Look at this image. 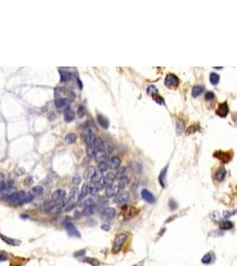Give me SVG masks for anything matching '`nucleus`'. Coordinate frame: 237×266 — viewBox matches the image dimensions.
I'll return each mask as SVG.
<instances>
[{
	"label": "nucleus",
	"instance_id": "f257e3e1",
	"mask_svg": "<svg viewBox=\"0 0 237 266\" xmlns=\"http://www.w3.org/2000/svg\"><path fill=\"white\" fill-rule=\"evenodd\" d=\"M26 195L27 194L23 191H19V192H15L11 193V194H8L6 199L7 201L13 202V204L21 205L25 203Z\"/></svg>",
	"mask_w": 237,
	"mask_h": 266
},
{
	"label": "nucleus",
	"instance_id": "f03ea898",
	"mask_svg": "<svg viewBox=\"0 0 237 266\" xmlns=\"http://www.w3.org/2000/svg\"><path fill=\"white\" fill-rule=\"evenodd\" d=\"M126 240H127V234L125 233V232L118 233L117 235L116 236L112 247L113 253H115V254L118 253L119 251L122 249V248H123V246H124L125 242L126 241Z\"/></svg>",
	"mask_w": 237,
	"mask_h": 266
},
{
	"label": "nucleus",
	"instance_id": "7ed1b4c3",
	"mask_svg": "<svg viewBox=\"0 0 237 266\" xmlns=\"http://www.w3.org/2000/svg\"><path fill=\"white\" fill-rule=\"evenodd\" d=\"M235 211H223V212H219V211H214L211 214V219L215 221V222H221L224 221V219H226L228 217H230L231 216L235 215Z\"/></svg>",
	"mask_w": 237,
	"mask_h": 266
},
{
	"label": "nucleus",
	"instance_id": "20e7f679",
	"mask_svg": "<svg viewBox=\"0 0 237 266\" xmlns=\"http://www.w3.org/2000/svg\"><path fill=\"white\" fill-rule=\"evenodd\" d=\"M180 82V81L177 75H175L174 74H168L165 77L164 84L169 88H176L179 86Z\"/></svg>",
	"mask_w": 237,
	"mask_h": 266
},
{
	"label": "nucleus",
	"instance_id": "39448f33",
	"mask_svg": "<svg viewBox=\"0 0 237 266\" xmlns=\"http://www.w3.org/2000/svg\"><path fill=\"white\" fill-rule=\"evenodd\" d=\"M55 94H56L57 98H62V96H65L64 98L69 100L75 98V94L70 91H68L65 88H57L55 90Z\"/></svg>",
	"mask_w": 237,
	"mask_h": 266
},
{
	"label": "nucleus",
	"instance_id": "423d86ee",
	"mask_svg": "<svg viewBox=\"0 0 237 266\" xmlns=\"http://www.w3.org/2000/svg\"><path fill=\"white\" fill-rule=\"evenodd\" d=\"M138 213H139V210L137 209L134 207H131V206H126V207H125V209H123V215H124V217L126 219L133 218L137 216Z\"/></svg>",
	"mask_w": 237,
	"mask_h": 266
},
{
	"label": "nucleus",
	"instance_id": "0eeeda50",
	"mask_svg": "<svg viewBox=\"0 0 237 266\" xmlns=\"http://www.w3.org/2000/svg\"><path fill=\"white\" fill-rule=\"evenodd\" d=\"M128 200H129V192L126 191H120L116 195H115L114 201L118 204H124L128 201Z\"/></svg>",
	"mask_w": 237,
	"mask_h": 266
},
{
	"label": "nucleus",
	"instance_id": "6e6552de",
	"mask_svg": "<svg viewBox=\"0 0 237 266\" xmlns=\"http://www.w3.org/2000/svg\"><path fill=\"white\" fill-rule=\"evenodd\" d=\"M84 138L85 139V142L87 144V146L93 145L94 140H95V135H94L93 131L91 130L90 128H86L84 130Z\"/></svg>",
	"mask_w": 237,
	"mask_h": 266
},
{
	"label": "nucleus",
	"instance_id": "1a4fd4ad",
	"mask_svg": "<svg viewBox=\"0 0 237 266\" xmlns=\"http://www.w3.org/2000/svg\"><path fill=\"white\" fill-rule=\"evenodd\" d=\"M65 228L67 230L68 233H69L70 236H73V237H77V238H80L81 237V234L79 232V231L77 230V228L75 226V224L72 223H66L65 224Z\"/></svg>",
	"mask_w": 237,
	"mask_h": 266
},
{
	"label": "nucleus",
	"instance_id": "9d476101",
	"mask_svg": "<svg viewBox=\"0 0 237 266\" xmlns=\"http://www.w3.org/2000/svg\"><path fill=\"white\" fill-rule=\"evenodd\" d=\"M141 196H142L144 201H147L148 203H149V204H153V203L156 202V197H155V195L151 192H149L148 189H143V190L141 191Z\"/></svg>",
	"mask_w": 237,
	"mask_h": 266
},
{
	"label": "nucleus",
	"instance_id": "9b49d317",
	"mask_svg": "<svg viewBox=\"0 0 237 266\" xmlns=\"http://www.w3.org/2000/svg\"><path fill=\"white\" fill-rule=\"evenodd\" d=\"M101 217L106 220H111L116 217V210L114 208H106L101 212Z\"/></svg>",
	"mask_w": 237,
	"mask_h": 266
},
{
	"label": "nucleus",
	"instance_id": "f8f14e48",
	"mask_svg": "<svg viewBox=\"0 0 237 266\" xmlns=\"http://www.w3.org/2000/svg\"><path fill=\"white\" fill-rule=\"evenodd\" d=\"M228 112H229V108H228L227 103H226V102H224V103H221L220 105L218 106L216 113H217V115H218V116L225 118L227 115Z\"/></svg>",
	"mask_w": 237,
	"mask_h": 266
},
{
	"label": "nucleus",
	"instance_id": "ddd939ff",
	"mask_svg": "<svg viewBox=\"0 0 237 266\" xmlns=\"http://www.w3.org/2000/svg\"><path fill=\"white\" fill-rule=\"evenodd\" d=\"M102 187H104L103 185H102V183L90 185V186H88V193H90L92 196H95L102 189Z\"/></svg>",
	"mask_w": 237,
	"mask_h": 266
},
{
	"label": "nucleus",
	"instance_id": "4468645a",
	"mask_svg": "<svg viewBox=\"0 0 237 266\" xmlns=\"http://www.w3.org/2000/svg\"><path fill=\"white\" fill-rule=\"evenodd\" d=\"M115 179H116V177H115V173L113 172H109L108 174H107L106 176L104 177V178L102 179L101 183L104 187H107V186H111L114 184L115 182Z\"/></svg>",
	"mask_w": 237,
	"mask_h": 266
},
{
	"label": "nucleus",
	"instance_id": "2eb2a0df",
	"mask_svg": "<svg viewBox=\"0 0 237 266\" xmlns=\"http://www.w3.org/2000/svg\"><path fill=\"white\" fill-rule=\"evenodd\" d=\"M120 192L117 184H113L111 186H107L106 189V195L107 197H113L115 195H116Z\"/></svg>",
	"mask_w": 237,
	"mask_h": 266
},
{
	"label": "nucleus",
	"instance_id": "dca6fc26",
	"mask_svg": "<svg viewBox=\"0 0 237 266\" xmlns=\"http://www.w3.org/2000/svg\"><path fill=\"white\" fill-rule=\"evenodd\" d=\"M14 186L13 180H3L0 182V192H6L11 190Z\"/></svg>",
	"mask_w": 237,
	"mask_h": 266
},
{
	"label": "nucleus",
	"instance_id": "f3484780",
	"mask_svg": "<svg viewBox=\"0 0 237 266\" xmlns=\"http://www.w3.org/2000/svg\"><path fill=\"white\" fill-rule=\"evenodd\" d=\"M0 238H1V240H2L3 241L6 242L7 245H10V246H19L20 244L21 243V241H19V240L7 237V236L4 235V234H0Z\"/></svg>",
	"mask_w": 237,
	"mask_h": 266
},
{
	"label": "nucleus",
	"instance_id": "a211bd4d",
	"mask_svg": "<svg viewBox=\"0 0 237 266\" xmlns=\"http://www.w3.org/2000/svg\"><path fill=\"white\" fill-rule=\"evenodd\" d=\"M107 163H108V167L109 168H111L113 169H117L121 165V159L117 156H112L108 160Z\"/></svg>",
	"mask_w": 237,
	"mask_h": 266
},
{
	"label": "nucleus",
	"instance_id": "6ab92c4d",
	"mask_svg": "<svg viewBox=\"0 0 237 266\" xmlns=\"http://www.w3.org/2000/svg\"><path fill=\"white\" fill-rule=\"evenodd\" d=\"M69 99H64V98H56L54 104L58 109H62V108H66L69 106Z\"/></svg>",
	"mask_w": 237,
	"mask_h": 266
},
{
	"label": "nucleus",
	"instance_id": "aec40b11",
	"mask_svg": "<svg viewBox=\"0 0 237 266\" xmlns=\"http://www.w3.org/2000/svg\"><path fill=\"white\" fill-rule=\"evenodd\" d=\"M43 208L45 211L47 212H52V211H55L58 210V207H57V204L53 201H44V205H43Z\"/></svg>",
	"mask_w": 237,
	"mask_h": 266
},
{
	"label": "nucleus",
	"instance_id": "412c9836",
	"mask_svg": "<svg viewBox=\"0 0 237 266\" xmlns=\"http://www.w3.org/2000/svg\"><path fill=\"white\" fill-rule=\"evenodd\" d=\"M185 128H186V124L182 119H179L176 122V134L178 136H180L181 134L185 131Z\"/></svg>",
	"mask_w": 237,
	"mask_h": 266
},
{
	"label": "nucleus",
	"instance_id": "4be33fe9",
	"mask_svg": "<svg viewBox=\"0 0 237 266\" xmlns=\"http://www.w3.org/2000/svg\"><path fill=\"white\" fill-rule=\"evenodd\" d=\"M226 175V169L224 167H219L215 173V178L218 182H222Z\"/></svg>",
	"mask_w": 237,
	"mask_h": 266
},
{
	"label": "nucleus",
	"instance_id": "5701e85b",
	"mask_svg": "<svg viewBox=\"0 0 237 266\" xmlns=\"http://www.w3.org/2000/svg\"><path fill=\"white\" fill-rule=\"evenodd\" d=\"M94 158L98 162L105 161L107 159V154L105 150H99L96 152V154L94 155Z\"/></svg>",
	"mask_w": 237,
	"mask_h": 266
},
{
	"label": "nucleus",
	"instance_id": "b1692460",
	"mask_svg": "<svg viewBox=\"0 0 237 266\" xmlns=\"http://www.w3.org/2000/svg\"><path fill=\"white\" fill-rule=\"evenodd\" d=\"M102 178H103V174L97 169V170H95L93 173V175H92L91 181L93 182V184H99V183H101Z\"/></svg>",
	"mask_w": 237,
	"mask_h": 266
},
{
	"label": "nucleus",
	"instance_id": "393cba45",
	"mask_svg": "<svg viewBox=\"0 0 237 266\" xmlns=\"http://www.w3.org/2000/svg\"><path fill=\"white\" fill-rule=\"evenodd\" d=\"M60 74H61V82L62 83H65V82H68L69 81L71 78H72V74L66 70V69H60Z\"/></svg>",
	"mask_w": 237,
	"mask_h": 266
},
{
	"label": "nucleus",
	"instance_id": "a878e982",
	"mask_svg": "<svg viewBox=\"0 0 237 266\" xmlns=\"http://www.w3.org/2000/svg\"><path fill=\"white\" fill-rule=\"evenodd\" d=\"M167 169H168V166H165V167L163 168L162 170H161V172L159 174V177H158V182H159V184L161 185L162 187H164V186H165V179H166Z\"/></svg>",
	"mask_w": 237,
	"mask_h": 266
},
{
	"label": "nucleus",
	"instance_id": "bb28decb",
	"mask_svg": "<svg viewBox=\"0 0 237 266\" xmlns=\"http://www.w3.org/2000/svg\"><path fill=\"white\" fill-rule=\"evenodd\" d=\"M97 121H98L99 124H100L103 129H106V130L107 129H108V127H109V122H108V120H107V117H105L104 115H97Z\"/></svg>",
	"mask_w": 237,
	"mask_h": 266
},
{
	"label": "nucleus",
	"instance_id": "cd10ccee",
	"mask_svg": "<svg viewBox=\"0 0 237 266\" xmlns=\"http://www.w3.org/2000/svg\"><path fill=\"white\" fill-rule=\"evenodd\" d=\"M88 194V185L87 184H84L82 186L81 191L78 193V196H77V202H80L82 201L87 196Z\"/></svg>",
	"mask_w": 237,
	"mask_h": 266
},
{
	"label": "nucleus",
	"instance_id": "c85d7f7f",
	"mask_svg": "<svg viewBox=\"0 0 237 266\" xmlns=\"http://www.w3.org/2000/svg\"><path fill=\"white\" fill-rule=\"evenodd\" d=\"M214 157H217L218 159H219L220 161H226L227 162L228 161H230V157L227 153H225V152H221V151H218V152H215L214 154Z\"/></svg>",
	"mask_w": 237,
	"mask_h": 266
},
{
	"label": "nucleus",
	"instance_id": "c756f323",
	"mask_svg": "<svg viewBox=\"0 0 237 266\" xmlns=\"http://www.w3.org/2000/svg\"><path fill=\"white\" fill-rule=\"evenodd\" d=\"M75 119V113L74 111H72L71 109L67 108L65 112H64V120L67 123H70Z\"/></svg>",
	"mask_w": 237,
	"mask_h": 266
},
{
	"label": "nucleus",
	"instance_id": "7c9ffc66",
	"mask_svg": "<svg viewBox=\"0 0 237 266\" xmlns=\"http://www.w3.org/2000/svg\"><path fill=\"white\" fill-rule=\"evenodd\" d=\"M77 196H78L77 189H76V188L72 189L71 192H70V194H69V197L68 198V203H67V205L75 203V201H77Z\"/></svg>",
	"mask_w": 237,
	"mask_h": 266
},
{
	"label": "nucleus",
	"instance_id": "2f4dec72",
	"mask_svg": "<svg viewBox=\"0 0 237 266\" xmlns=\"http://www.w3.org/2000/svg\"><path fill=\"white\" fill-rule=\"evenodd\" d=\"M204 91V87L202 85H194L192 89V97L193 98H196L200 96L202 93Z\"/></svg>",
	"mask_w": 237,
	"mask_h": 266
},
{
	"label": "nucleus",
	"instance_id": "473e14b6",
	"mask_svg": "<svg viewBox=\"0 0 237 266\" xmlns=\"http://www.w3.org/2000/svg\"><path fill=\"white\" fill-rule=\"evenodd\" d=\"M234 224L230 221H221L219 223V228L222 231H226V230H230L233 228Z\"/></svg>",
	"mask_w": 237,
	"mask_h": 266
},
{
	"label": "nucleus",
	"instance_id": "72a5a7b5",
	"mask_svg": "<svg viewBox=\"0 0 237 266\" xmlns=\"http://www.w3.org/2000/svg\"><path fill=\"white\" fill-rule=\"evenodd\" d=\"M77 139V136L75 133H69L65 137V142L67 144H74Z\"/></svg>",
	"mask_w": 237,
	"mask_h": 266
},
{
	"label": "nucleus",
	"instance_id": "f704fd0d",
	"mask_svg": "<svg viewBox=\"0 0 237 266\" xmlns=\"http://www.w3.org/2000/svg\"><path fill=\"white\" fill-rule=\"evenodd\" d=\"M147 93L154 99L156 96L158 95V90H157V88L155 85H149V86L148 87V89H147Z\"/></svg>",
	"mask_w": 237,
	"mask_h": 266
},
{
	"label": "nucleus",
	"instance_id": "c9c22d12",
	"mask_svg": "<svg viewBox=\"0 0 237 266\" xmlns=\"http://www.w3.org/2000/svg\"><path fill=\"white\" fill-rule=\"evenodd\" d=\"M125 174H126V168L119 167L118 169H116V172L115 173V177H116V178L120 179V178H124V177H126Z\"/></svg>",
	"mask_w": 237,
	"mask_h": 266
},
{
	"label": "nucleus",
	"instance_id": "e433bc0d",
	"mask_svg": "<svg viewBox=\"0 0 237 266\" xmlns=\"http://www.w3.org/2000/svg\"><path fill=\"white\" fill-rule=\"evenodd\" d=\"M128 183H129V179H128L127 177H124V178H120L118 183H117V186H118L120 191H121V190H124V188L126 187V186L128 185Z\"/></svg>",
	"mask_w": 237,
	"mask_h": 266
},
{
	"label": "nucleus",
	"instance_id": "4c0bfd02",
	"mask_svg": "<svg viewBox=\"0 0 237 266\" xmlns=\"http://www.w3.org/2000/svg\"><path fill=\"white\" fill-rule=\"evenodd\" d=\"M31 192L33 195L40 196V195H42L44 193V188L42 186H35V187L32 188Z\"/></svg>",
	"mask_w": 237,
	"mask_h": 266
},
{
	"label": "nucleus",
	"instance_id": "58836bf2",
	"mask_svg": "<svg viewBox=\"0 0 237 266\" xmlns=\"http://www.w3.org/2000/svg\"><path fill=\"white\" fill-rule=\"evenodd\" d=\"M108 168H109L108 167V163H107V161L99 162V165H98V170L100 171L101 173L105 172Z\"/></svg>",
	"mask_w": 237,
	"mask_h": 266
},
{
	"label": "nucleus",
	"instance_id": "ea45409f",
	"mask_svg": "<svg viewBox=\"0 0 237 266\" xmlns=\"http://www.w3.org/2000/svg\"><path fill=\"white\" fill-rule=\"evenodd\" d=\"M212 261V255L211 253H207L202 257V263L204 264H209Z\"/></svg>",
	"mask_w": 237,
	"mask_h": 266
},
{
	"label": "nucleus",
	"instance_id": "a19ab883",
	"mask_svg": "<svg viewBox=\"0 0 237 266\" xmlns=\"http://www.w3.org/2000/svg\"><path fill=\"white\" fill-rule=\"evenodd\" d=\"M210 81L212 83L213 85H216L218 84V82H219V75L217 73H212L211 75H210Z\"/></svg>",
	"mask_w": 237,
	"mask_h": 266
},
{
	"label": "nucleus",
	"instance_id": "79ce46f5",
	"mask_svg": "<svg viewBox=\"0 0 237 266\" xmlns=\"http://www.w3.org/2000/svg\"><path fill=\"white\" fill-rule=\"evenodd\" d=\"M84 262L88 263L89 264H91L92 266H99L100 265V262L95 259V258H92V257H86L84 258Z\"/></svg>",
	"mask_w": 237,
	"mask_h": 266
},
{
	"label": "nucleus",
	"instance_id": "37998d69",
	"mask_svg": "<svg viewBox=\"0 0 237 266\" xmlns=\"http://www.w3.org/2000/svg\"><path fill=\"white\" fill-rule=\"evenodd\" d=\"M96 152H97V150L94 147V144L91 145V146H87V155L89 157H94Z\"/></svg>",
	"mask_w": 237,
	"mask_h": 266
},
{
	"label": "nucleus",
	"instance_id": "c03bdc74",
	"mask_svg": "<svg viewBox=\"0 0 237 266\" xmlns=\"http://www.w3.org/2000/svg\"><path fill=\"white\" fill-rule=\"evenodd\" d=\"M94 211V207L93 206H87V207H84V210H83V214L85 215V216H89L91 214H93Z\"/></svg>",
	"mask_w": 237,
	"mask_h": 266
},
{
	"label": "nucleus",
	"instance_id": "a18cd8bd",
	"mask_svg": "<svg viewBox=\"0 0 237 266\" xmlns=\"http://www.w3.org/2000/svg\"><path fill=\"white\" fill-rule=\"evenodd\" d=\"M197 130H199V127H197L196 124H193V125H191V126L187 129V135H190V134H192V133H194Z\"/></svg>",
	"mask_w": 237,
	"mask_h": 266
},
{
	"label": "nucleus",
	"instance_id": "49530a36",
	"mask_svg": "<svg viewBox=\"0 0 237 266\" xmlns=\"http://www.w3.org/2000/svg\"><path fill=\"white\" fill-rule=\"evenodd\" d=\"M8 259V255L6 251H0V262H5Z\"/></svg>",
	"mask_w": 237,
	"mask_h": 266
},
{
	"label": "nucleus",
	"instance_id": "de8ad7c7",
	"mask_svg": "<svg viewBox=\"0 0 237 266\" xmlns=\"http://www.w3.org/2000/svg\"><path fill=\"white\" fill-rule=\"evenodd\" d=\"M154 100L156 101L157 104H159V105H163V104H164V100H163V99H162L159 94L154 98Z\"/></svg>",
	"mask_w": 237,
	"mask_h": 266
},
{
	"label": "nucleus",
	"instance_id": "09e8293b",
	"mask_svg": "<svg viewBox=\"0 0 237 266\" xmlns=\"http://www.w3.org/2000/svg\"><path fill=\"white\" fill-rule=\"evenodd\" d=\"M206 100H212L215 98V94L212 92H207L205 93V96H204Z\"/></svg>",
	"mask_w": 237,
	"mask_h": 266
},
{
	"label": "nucleus",
	"instance_id": "8fccbe9b",
	"mask_svg": "<svg viewBox=\"0 0 237 266\" xmlns=\"http://www.w3.org/2000/svg\"><path fill=\"white\" fill-rule=\"evenodd\" d=\"M72 181H73V183H74V184H75V185H78V184L81 182V176H80V175H78V174H76V175H75V176L73 177Z\"/></svg>",
	"mask_w": 237,
	"mask_h": 266
},
{
	"label": "nucleus",
	"instance_id": "3c124183",
	"mask_svg": "<svg viewBox=\"0 0 237 266\" xmlns=\"http://www.w3.org/2000/svg\"><path fill=\"white\" fill-rule=\"evenodd\" d=\"M24 184H25V186H30V185H32V184H33V178H32V177H28L25 179V181H24Z\"/></svg>",
	"mask_w": 237,
	"mask_h": 266
},
{
	"label": "nucleus",
	"instance_id": "603ef678",
	"mask_svg": "<svg viewBox=\"0 0 237 266\" xmlns=\"http://www.w3.org/2000/svg\"><path fill=\"white\" fill-rule=\"evenodd\" d=\"M100 228L103 230V231H105V232H108V231L110 230V225H109V224H107V223H104V224H102V225H101V227H100Z\"/></svg>",
	"mask_w": 237,
	"mask_h": 266
},
{
	"label": "nucleus",
	"instance_id": "864d4df0",
	"mask_svg": "<svg viewBox=\"0 0 237 266\" xmlns=\"http://www.w3.org/2000/svg\"><path fill=\"white\" fill-rule=\"evenodd\" d=\"M77 83H78V86H79V88L82 89V88H83V83H82V81L80 80L79 78L77 79Z\"/></svg>",
	"mask_w": 237,
	"mask_h": 266
},
{
	"label": "nucleus",
	"instance_id": "5fc2aeb1",
	"mask_svg": "<svg viewBox=\"0 0 237 266\" xmlns=\"http://www.w3.org/2000/svg\"><path fill=\"white\" fill-rule=\"evenodd\" d=\"M3 180H5V176L3 174H0V182L3 181Z\"/></svg>",
	"mask_w": 237,
	"mask_h": 266
},
{
	"label": "nucleus",
	"instance_id": "6e6d98bb",
	"mask_svg": "<svg viewBox=\"0 0 237 266\" xmlns=\"http://www.w3.org/2000/svg\"><path fill=\"white\" fill-rule=\"evenodd\" d=\"M78 255H84V250H82V253H75V256H77Z\"/></svg>",
	"mask_w": 237,
	"mask_h": 266
},
{
	"label": "nucleus",
	"instance_id": "4d7b16f0",
	"mask_svg": "<svg viewBox=\"0 0 237 266\" xmlns=\"http://www.w3.org/2000/svg\"><path fill=\"white\" fill-rule=\"evenodd\" d=\"M133 266H137V265H133Z\"/></svg>",
	"mask_w": 237,
	"mask_h": 266
}]
</instances>
